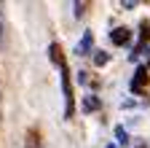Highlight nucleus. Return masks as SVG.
<instances>
[{
    "instance_id": "4",
    "label": "nucleus",
    "mask_w": 150,
    "mask_h": 148,
    "mask_svg": "<svg viewBox=\"0 0 150 148\" xmlns=\"http://www.w3.org/2000/svg\"><path fill=\"white\" fill-rule=\"evenodd\" d=\"M145 86H147V70L145 67H137L134 78H131V92H142Z\"/></svg>"
},
{
    "instance_id": "7",
    "label": "nucleus",
    "mask_w": 150,
    "mask_h": 148,
    "mask_svg": "<svg viewBox=\"0 0 150 148\" xmlns=\"http://www.w3.org/2000/svg\"><path fill=\"white\" fill-rule=\"evenodd\" d=\"M27 148H43L40 145V137H38V129H30L27 132V143H24Z\"/></svg>"
},
{
    "instance_id": "11",
    "label": "nucleus",
    "mask_w": 150,
    "mask_h": 148,
    "mask_svg": "<svg viewBox=\"0 0 150 148\" xmlns=\"http://www.w3.org/2000/svg\"><path fill=\"white\" fill-rule=\"evenodd\" d=\"M78 84H83V86H88V73H78Z\"/></svg>"
},
{
    "instance_id": "8",
    "label": "nucleus",
    "mask_w": 150,
    "mask_h": 148,
    "mask_svg": "<svg viewBox=\"0 0 150 148\" xmlns=\"http://www.w3.org/2000/svg\"><path fill=\"white\" fill-rule=\"evenodd\" d=\"M107 62H110V54H107V51H94V65L102 67V65H107Z\"/></svg>"
},
{
    "instance_id": "3",
    "label": "nucleus",
    "mask_w": 150,
    "mask_h": 148,
    "mask_svg": "<svg viewBox=\"0 0 150 148\" xmlns=\"http://www.w3.org/2000/svg\"><path fill=\"white\" fill-rule=\"evenodd\" d=\"M91 46H94V32L86 30V32H83V38H81V43L75 46V54H78V57H88Z\"/></svg>"
},
{
    "instance_id": "9",
    "label": "nucleus",
    "mask_w": 150,
    "mask_h": 148,
    "mask_svg": "<svg viewBox=\"0 0 150 148\" xmlns=\"http://www.w3.org/2000/svg\"><path fill=\"white\" fill-rule=\"evenodd\" d=\"M115 137H118V145H129V135H126V129L121 124L115 127Z\"/></svg>"
},
{
    "instance_id": "10",
    "label": "nucleus",
    "mask_w": 150,
    "mask_h": 148,
    "mask_svg": "<svg viewBox=\"0 0 150 148\" xmlns=\"http://www.w3.org/2000/svg\"><path fill=\"white\" fill-rule=\"evenodd\" d=\"M72 14H75V19H81V16L86 14V3H81V0H78V3H72Z\"/></svg>"
},
{
    "instance_id": "5",
    "label": "nucleus",
    "mask_w": 150,
    "mask_h": 148,
    "mask_svg": "<svg viewBox=\"0 0 150 148\" xmlns=\"http://www.w3.org/2000/svg\"><path fill=\"white\" fill-rule=\"evenodd\" d=\"M48 57H51V62H54L56 67H62V65H64V57H62L59 43H51V46H48Z\"/></svg>"
},
{
    "instance_id": "6",
    "label": "nucleus",
    "mask_w": 150,
    "mask_h": 148,
    "mask_svg": "<svg viewBox=\"0 0 150 148\" xmlns=\"http://www.w3.org/2000/svg\"><path fill=\"white\" fill-rule=\"evenodd\" d=\"M91 110H99V97H94V94L83 97V113H91Z\"/></svg>"
},
{
    "instance_id": "12",
    "label": "nucleus",
    "mask_w": 150,
    "mask_h": 148,
    "mask_svg": "<svg viewBox=\"0 0 150 148\" xmlns=\"http://www.w3.org/2000/svg\"><path fill=\"white\" fill-rule=\"evenodd\" d=\"M0 38H3V14H0Z\"/></svg>"
},
{
    "instance_id": "13",
    "label": "nucleus",
    "mask_w": 150,
    "mask_h": 148,
    "mask_svg": "<svg viewBox=\"0 0 150 148\" xmlns=\"http://www.w3.org/2000/svg\"><path fill=\"white\" fill-rule=\"evenodd\" d=\"M105 148H118V145H112V143H110V145H105Z\"/></svg>"
},
{
    "instance_id": "1",
    "label": "nucleus",
    "mask_w": 150,
    "mask_h": 148,
    "mask_svg": "<svg viewBox=\"0 0 150 148\" xmlns=\"http://www.w3.org/2000/svg\"><path fill=\"white\" fill-rule=\"evenodd\" d=\"M59 73H62V94H64V119L70 121L72 113H75V97H72V84H70V67H67V62L59 67Z\"/></svg>"
},
{
    "instance_id": "2",
    "label": "nucleus",
    "mask_w": 150,
    "mask_h": 148,
    "mask_svg": "<svg viewBox=\"0 0 150 148\" xmlns=\"http://www.w3.org/2000/svg\"><path fill=\"white\" fill-rule=\"evenodd\" d=\"M110 41H112V46H126L131 41V30L129 27H115L110 32Z\"/></svg>"
}]
</instances>
